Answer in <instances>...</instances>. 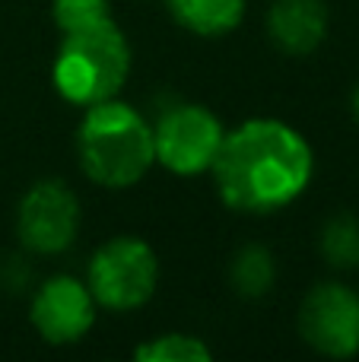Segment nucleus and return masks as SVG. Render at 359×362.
I'll use <instances>...</instances> for the list:
<instances>
[{"label": "nucleus", "mask_w": 359, "mask_h": 362, "mask_svg": "<svg viewBox=\"0 0 359 362\" xmlns=\"http://www.w3.org/2000/svg\"><path fill=\"white\" fill-rule=\"evenodd\" d=\"M80 232V200L64 181H35L16 206L19 245L32 255H61Z\"/></svg>", "instance_id": "nucleus-6"}, {"label": "nucleus", "mask_w": 359, "mask_h": 362, "mask_svg": "<svg viewBox=\"0 0 359 362\" xmlns=\"http://www.w3.org/2000/svg\"><path fill=\"white\" fill-rule=\"evenodd\" d=\"M76 159L93 185L108 191L134 187L156 163L153 124L118 99L95 102L76 127Z\"/></svg>", "instance_id": "nucleus-2"}, {"label": "nucleus", "mask_w": 359, "mask_h": 362, "mask_svg": "<svg viewBox=\"0 0 359 362\" xmlns=\"http://www.w3.org/2000/svg\"><path fill=\"white\" fill-rule=\"evenodd\" d=\"M328 4L324 0H273L267 10V35L283 54L305 57L328 35Z\"/></svg>", "instance_id": "nucleus-9"}, {"label": "nucleus", "mask_w": 359, "mask_h": 362, "mask_svg": "<svg viewBox=\"0 0 359 362\" xmlns=\"http://www.w3.org/2000/svg\"><path fill=\"white\" fill-rule=\"evenodd\" d=\"M95 308H99V302L89 293L86 283L70 274H57L35 289L29 318L45 344L67 346L93 331Z\"/></svg>", "instance_id": "nucleus-8"}, {"label": "nucleus", "mask_w": 359, "mask_h": 362, "mask_svg": "<svg viewBox=\"0 0 359 362\" xmlns=\"http://www.w3.org/2000/svg\"><path fill=\"white\" fill-rule=\"evenodd\" d=\"M32 280H35V270H32L29 257L10 255L0 261V286H4L6 293H25V289L32 286Z\"/></svg>", "instance_id": "nucleus-15"}, {"label": "nucleus", "mask_w": 359, "mask_h": 362, "mask_svg": "<svg viewBox=\"0 0 359 362\" xmlns=\"http://www.w3.org/2000/svg\"><path fill=\"white\" fill-rule=\"evenodd\" d=\"M302 340L331 359H350L359 353V293L343 283H318L299 308Z\"/></svg>", "instance_id": "nucleus-7"}, {"label": "nucleus", "mask_w": 359, "mask_h": 362, "mask_svg": "<svg viewBox=\"0 0 359 362\" xmlns=\"http://www.w3.org/2000/svg\"><path fill=\"white\" fill-rule=\"evenodd\" d=\"M159 283V257L143 238H108L86 270V286L108 312H134L146 305Z\"/></svg>", "instance_id": "nucleus-4"}, {"label": "nucleus", "mask_w": 359, "mask_h": 362, "mask_svg": "<svg viewBox=\"0 0 359 362\" xmlns=\"http://www.w3.org/2000/svg\"><path fill=\"white\" fill-rule=\"evenodd\" d=\"M51 76L57 93L80 108L114 99L131 76V45L112 16L64 32Z\"/></svg>", "instance_id": "nucleus-3"}, {"label": "nucleus", "mask_w": 359, "mask_h": 362, "mask_svg": "<svg viewBox=\"0 0 359 362\" xmlns=\"http://www.w3.org/2000/svg\"><path fill=\"white\" fill-rule=\"evenodd\" d=\"M229 283L245 299H261L277 283V257L271 255V248H264L258 242L245 245L229 261Z\"/></svg>", "instance_id": "nucleus-11"}, {"label": "nucleus", "mask_w": 359, "mask_h": 362, "mask_svg": "<svg viewBox=\"0 0 359 362\" xmlns=\"http://www.w3.org/2000/svg\"><path fill=\"white\" fill-rule=\"evenodd\" d=\"M51 16H54V25L64 35V32H73V29H83V25L108 19L112 6H108V0H54Z\"/></svg>", "instance_id": "nucleus-14"}, {"label": "nucleus", "mask_w": 359, "mask_h": 362, "mask_svg": "<svg viewBox=\"0 0 359 362\" xmlns=\"http://www.w3.org/2000/svg\"><path fill=\"white\" fill-rule=\"evenodd\" d=\"M137 362H210L213 353L204 340L191 337V334H163L134 350Z\"/></svg>", "instance_id": "nucleus-13"}, {"label": "nucleus", "mask_w": 359, "mask_h": 362, "mask_svg": "<svg viewBox=\"0 0 359 362\" xmlns=\"http://www.w3.org/2000/svg\"><path fill=\"white\" fill-rule=\"evenodd\" d=\"M318 248H322V257L334 270H356L359 267V219L347 210L328 216V223L322 226Z\"/></svg>", "instance_id": "nucleus-12"}, {"label": "nucleus", "mask_w": 359, "mask_h": 362, "mask_svg": "<svg viewBox=\"0 0 359 362\" xmlns=\"http://www.w3.org/2000/svg\"><path fill=\"white\" fill-rule=\"evenodd\" d=\"M169 13L191 35L220 38L242 25L245 0H169Z\"/></svg>", "instance_id": "nucleus-10"}, {"label": "nucleus", "mask_w": 359, "mask_h": 362, "mask_svg": "<svg viewBox=\"0 0 359 362\" xmlns=\"http://www.w3.org/2000/svg\"><path fill=\"white\" fill-rule=\"evenodd\" d=\"M353 115H356V121H359V86L353 89Z\"/></svg>", "instance_id": "nucleus-16"}, {"label": "nucleus", "mask_w": 359, "mask_h": 362, "mask_svg": "<svg viewBox=\"0 0 359 362\" xmlns=\"http://www.w3.org/2000/svg\"><path fill=\"white\" fill-rule=\"evenodd\" d=\"M210 172L229 210L273 213L312 185L315 153L296 127L277 118H252L226 131Z\"/></svg>", "instance_id": "nucleus-1"}, {"label": "nucleus", "mask_w": 359, "mask_h": 362, "mask_svg": "<svg viewBox=\"0 0 359 362\" xmlns=\"http://www.w3.org/2000/svg\"><path fill=\"white\" fill-rule=\"evenodd\" d=\"M223 137H226V131L207 105L175 102V105L163 108L156 124H153L156 163L169 169L172 175H204L213 169Z\"/></svg>", "instance_id": "nucleus-5"}]
</instances>
